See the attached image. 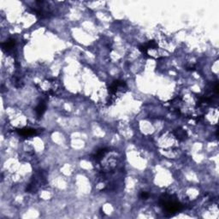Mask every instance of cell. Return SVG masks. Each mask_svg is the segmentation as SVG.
<instances>
[{"label":"cell","mask_w":219,"mask_h":219,"mask_svg":"<svg viewBox=\"0 0 219 219\" xmlns=\"http://www.w3.org/2000/svg\"><path fill=\"white\" fill-rule=\"evenodd\" d=\"M18 134L21 136L27 138V137H31L37 134V130L33 129V128H23V129L18 130Z\"/></svg>","instance_id":"obj_1"},{"label":"cell","mask_w":219,"mask_h":219,"mask_svg":"<svg viewBox=\"0 0 219 219\" xmlns=\"http://www.w3.org/2000/svg\"><path fill=\"white\" fill-rule=\"evenodd\" d=\"M174 134H175V136L176 137L179 141H184V140L187 139V132H186L184 129L181 128H176V129L174 131Z\"/></svg>","instance_id":"obj_2"},{"label":"cell","mask_w":219,"mask_h":219,"mask_svg":"<svg viewBox=\"0 0 219 219\" xmlns=\"http://www.w3.org/2000/svg\"><path fill=\"white\" fill-rule=\"evenodd\" d=\"M46 109V105L45 102H41L39 104V105L36 107L35 109V112H36V115L38 117H41L43 114L45 113Z\"/></svg>","instance_id":"obj_3"},{"label":"cell","mask_w":219,"mask_h":219,"mask_svg":"<svg viewBox=\"0 0 219 219\" xmlns=\"http://www.w3.org/2000/svg\"><path fill=\"white\" fill-rule=\"evenodd\" d=\"M108 151H108L107 148H101L99 150H98L96 151L95 155H94V159H95L96 161H99Z\"/></svg>","instance_id":"obj_4"},{"label":"cell","mask_w":219,"mask_h":219,"mask_svg":"<svg viewBox=\"0 0 219 219\" xmlns=\"http://www.w3.org/2000/svg\"><path fill=\"white\" fill-rule=\"evenodd\" d=\"M15 44H16V40H13V39H9V40H8L7 41H5V43L2 44V47H3L4 50H10L11 48H13Z\"/></svg>","instance_id":"obj_5"},{"label":"cell","mask_w":219,"mask_h":219,"mask_svg":"<svg viewBox=\"0 0 219 219\" xmlns=\"http://www.w3.org/2000/svg\"><path fill=\"white\" fill-rule=\"evenodd\" d=\"M140 197L141 198L142 200H146V199L149 198V193H148L147 192H141V193Z\"/></svg>","instance_id":"obj_6"}]
</instances>
